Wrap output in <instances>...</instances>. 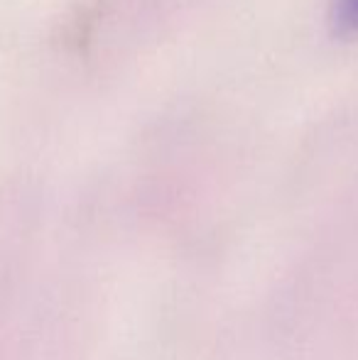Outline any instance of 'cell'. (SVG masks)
Masks as SVG:
<instances>
[{
  "label": "cell",
  "mask_w": 358,
  "mask_h": 360,
  "mask_svg": "<svg viewBox=\"0 0 358 360\" xmlns=\"http://www.w3.org/2000/svg\"><path fill=\"white\" fill-rule=\"evenodd\" d=\"M339 20L344 27L358 32V0H339Z\"/></svg>",
  "instance_id": "1"
}]
</instances>
